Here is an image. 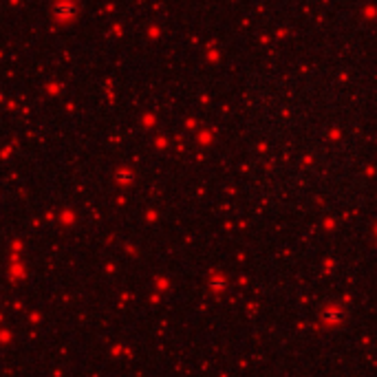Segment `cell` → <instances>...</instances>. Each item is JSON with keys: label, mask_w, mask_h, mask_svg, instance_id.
<instances>
[{"label": "cell", "mask_w": 377, "mask_h": 377, "mask_svg": "<svg viewBox=\"0 0 377 377\" xmlns=\"http://www.w3.org/2000/svg\"><path fill=\"white\" fill-rule=\"evenodd\" d=\"M57 16L60 18H71L73 13H75V7H73L71 3H62V5H57Z\"/></svg>", "instance_id": "cell-1"}]
</instances>
